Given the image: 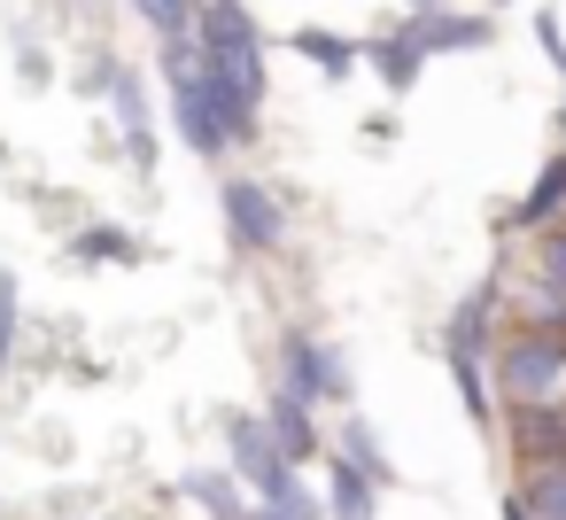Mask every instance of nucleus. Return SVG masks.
<instances>
[{"instance_id":"18","label":"nucleus","mask_w":566,"mask_h":520,"mask_svg":"<svg viewBox=\"0 0 566 520\" xmlns=\"http://www.w3.org/2000/svg\"><path fill=\"white\" fill-rule=\"evenodd\" d=\"M9 350H17V280L0 272V365H9Z\"/></svg>"},{"instance_id":"8","label":"nucleus","mask_w":566,"mask_h":520,"mask_svg":"<svg viewBox=\"0 0 566 520\" xmlns=\"http://www.w3.org/2000/svg\"><path fill=\"white\" fill-rule=\"evenodd\" d=\"M558 210H566V156H551V164L535 171V187L504 210V226H551Z\"/></svg>"},{"instance_id":"20","label":"nucleus","mask_w":566,"mask_h":520,"mask_svg":"<svg viewBox=\"0 0 566 520\" xmlns=\"http://www.w3.org/2000/svg\"><path fill=\"white\" fill-rule=\"evenodd\" d=\"M535 326H551V334H566V288H543V319Z\"/></svg>"},{"instance_id":"21","label":"nucleus","mask_w":566,"mask_h":520,"mask_svg":"<svg viewBox=\"0 0 566 520\" xmlns=\"http://www.w3.org/2000/svg\"><path fill=\"white\" fill-rule=\"evenodd\" d=\"M504 520H535V512H527V497H520V489H512V497H504Z\"/></svg>"},{"instance_id":"3","label":"nucleus","mask_w":566,"mask_h":520,"mask_svg":"<svg viewBox=\"0 0 566 520\" xmlns=\"http://www.w3.org/2000/svg\"><path fill=\"white\" fill-rule=\"evenodd\" d=\"M218 210H226V233H233L241 257H272V249L287 241V210H280L272 187H256V179H226V187H218Z\"/></svg>"},{"instance_id":"16","label":"nucleus","mask_w":566,"mask_h":520,"mask_svg":"<svg viewBox=\"0 0 566 520\" xmlns=\"http://www.w3.org/2000/svg\"><path fill=\"white\" fill-rule=\"evenodd\" d=\"M133 17L156 40H195V0H133Z\"/></svg>"},{"instance_id":"6","label":"nucleus","mask_w":566,"mask_h":520,"mask_svg":"<svg viewBox=\"0 0 566 520\" xmlns=\"http://www.w3.org/2000/svg\"><path fill=\"white\" fill-rule=\"evenodd\" d=\"M264 427H272V443H280L295 466H311V458L326 450V435H318V419H311V404H303L295 388H272V404H264Z\"/></svg>"},{"instance_id":"23","label":"nucleus","mask_w":566,"mask_h":520,"mask_svg":"<svg viewBox=\"0 0 566 520\" xmlns=\"http://www.w3.org/2000/svg\"><path fill=\"white\" fill-rule=\"evenodd\" d=\"M403 9H442V0H403Z\"/></svg>"},{"instance_id":"12","label":"nucleus","mask_w":566,"mask_h":520,"mask_svg":"<svg viewBox=\"0 0 566 520\" xmlns=\"http://www.w3.org/2000/svg\"><path fill=\"white\" fill-rule=\"evenodd\" d=\"M520 497H527V512H535V520H566V458H543V466H527Z\"/></svg>"},{"instance_id":"13","label":"nucleus","mask_w":566,"mask_h":520,"mask_svg":"<svg viewBox=\"0 0 566 520\" xmlns=\"http://www.w3.org/2000/svg\"><path fill=\"white\" fill-rule=\"evenodd\" d=\"M71 257H78V264H133L140 241H133L125 226H86V233L71 241Z\"/></svg>"},{"instance_id":"19","label":"nucleus","mask_w":566,"mask_h":520,"mask_svg":"<svg viewBox=\"0 0 566 520\" xmlns=\"http://www.w3.org/2000/svg\"><path fill=\"white\" fill-rule=\"evenodd\" d=\"M543 288H566V233L543 241Z\"/></svg>"},{"instance_id":"11","label":"nucleus","mask_w":566,"mask_h":520,"mask_svg":"<svg viewBox=\"0 0 566 520\" xmlns=\"http://www.w3.org/2000/svg\"><path fill=\"white\" fill-rule=\"evenodd\" d=\"M365 63L380 71V86H388V94H411V86H419V71H427V55H419L403 32H396V40H380V48H365Z\"/></svg>"},{"instance_id":"22","label":"nucleus","mask_w":566,"mask_h":520,"mask_svg":"<svg viewBox=\"0 0 566 520\" xmlns=\"http://www.w3.org/2000/svg\"><path fill=\"white\" fill-rule=\"evenodd\" d=\"M249 520H295V512H280V505H256V512H249Z\"/></svg>"},{"instance_id":"15","label":"nucleus","mask_w":566,"mask_h":520,"mask_svg":"<svg viewBox=\"0 0 566 520\" xmlns=\"http://www.w3.org/2000/svg\"><path fill=\"white\" fill-rule=\"evenodd\" d=\"M187 497H195L210 520H249V505H241L233 474H187Z\"/></svg>"},{"instance_id":"17","label":"nucleus","mask_w":566,"mask_h":520,"mask_svg":"<svg viewBox=\"0 0 566 520\" xmlns=\"http://www.w3.org/2000/svg\"><path fill=\"white\" fill-rule=\"evenodd\" d=\"M450 381H458V396H465V412L489 427V373H481V357H465V350H450Z\"/></svg>"},{"instance_id":"7","label":"nucleus","mask_w":566,"mask_h":520,"mask_svg":"<svg viewBox=\"0 0 566 520\" xmlns=\"http://www.w3.org/2000/svg\"><path fill=\"white\" fill-rule=\"evenodd\" d=\"M512 443L543 466V458H566V396H543V404H512Z\"/></svg>"},{"instance_id":"4","label":"nucleus","mask_w":566,"mask_h":520,"mask_svg":"<svg viewBox=\"0 0 566 520\" xmlns=\"http://www.w3.org/2000/svg\"><path fill=\"white\" fill-rule=\"evenodd\" d=\"M280 388H295L303 404H334V396H349V365L318 342V334H280Z\"/></svg>"},{"instance_id":"1","label":"nucleus","mask_w":566,"mask_h":520,"mask_svg":"<svg viewBox=\"0 0 566 520\" xmlns=\"http://www.w3.org/2000/svg\"><path fill=\"white\" fill-rule=\"evenodd\" d=\"M496 388H504V404L566 396V334H551V326H520V334L496 350Z\"/></svg>"},{"instance_id":"9","label":"nucleus","mask_w":566,"mask_h":520,"mask_svg":"<svg viewBox=\"0 0 566 520\" xmlns=\"http://www.w3.org/2000/svg\"><path fill=\"white\" fill-rule=\"evenodd\" d=\"M287 48H295L303 63H318L326 79H349V71L365 63V48H357V40H342V32H326V24H303V32H295Z\"/></svg>"},{"instance_id":"10","label":"nucleus","mask_w":566,"mask_h":520,"mask_svg":"<svg viewBox=\"0 0 566 520\" xmlns=\"http://www.w3.org/2000/svg\"><path fill=\"white\" fill-rule=\"evenodd\" d=\"M373 489H380V481H373L365 466H349V458L326 466V512H334V520H373Z\"/></svg>"},{"instance_id":"2","label":"nucleus","mask_w":566,"mask_h":520,"mask_svg":"<svg viewBox=\"0 0 566 520\" xmlns=\"http://www.w3.org/2000/svg\"><path fill=\"white\" fill-rule=\"evenodd\" d=\"M226 443H233V481H249L264 505H280V497H295V489H303V481H295V458L272 443L264 412H241V419L226 427Z\"/></svg>"},{"instance_id":"5","label":"nucleus","mask_w":566,"mask_h":520,"mask_svg":"<svg viewBox=\"0 0 566 520\" xmlns=\"http://www.w3.org/2000/svg\"><path fill=\"white\" fill-rule=\"evenodd\" d=\"M403 40H411L419 55H473V48L496 40V24H489V17H450V9H411Z\"/></svg>"},{"instance_id":"14","label":"nucleus","mask_w":566,"mask_h":520,"mask_svg":"<svg viewBox=\"0 0 566 520\" xmlns=\"http://www.w3.org/2000/svg\"><path fill=\"white\" fill-rule=\"evenodd\" d=\"M334 458H349V466H365L373 481H388V450H380V435H373L365 419H342V435H334Z\"/></svg>"}]
</instances>
